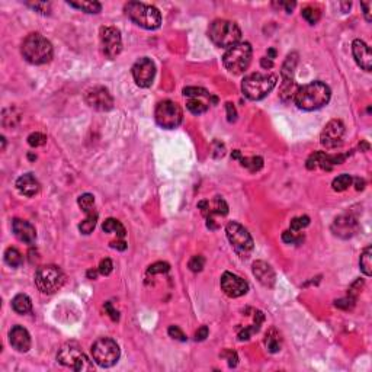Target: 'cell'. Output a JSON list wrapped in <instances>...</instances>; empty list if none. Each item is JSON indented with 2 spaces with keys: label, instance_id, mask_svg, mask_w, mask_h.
<instances>
[{
  "label": "cell",
  "instance_id": "cell-1",
  "mask_svg": "<svg viewBox=\"0 0 372 372\" xmlns=\"http://www.w3.org/2000/svg\"><path fill=\"white\" fill-rule=\"evenodd\" d=\"M331 92L326 83L323 82H311L298 88L294 101L299 109L302 111H315L328 104Z\"/></svg>",
  "mask_w": 372,
  "mask_h": 372
},
{
  "label": "cell",
  "instance_id": "cell-2",
  "mask_svg": "<svg viewBox=\"0 0 372 372\" xmlns=\"http://www.w3.org/2000/svg\"><path fill=\"white\" fill-rule=\"evenodd\" d=\"M21 53L28 63L40 66L51 61L54 51L51 43L41 34H31L24 40Z\"/></svg>",
  "mask_w": 372,
  "mask_h": 372
},
{
  "label": "cell",
  "instance_id": "cell-3",
  "mask_svg": "<svg viewBox=\"0 0 372 372\" xmlns=\"http://www.w3.org/2000/svg\"><path fill=\"white\" fill-rule=\"evenodd\" d=\"M208 38L221 48H231L240 43L241 40V31L237 24L227 21V19H215L212 24H209Z\"/></svg>",
  "mask_w": 372,
  "mask_h": 372
},
{
  "label": "cell",
  "instance_id": "cell-4",
  "mask_svg": "<svg viewBox=\"0 0 372 372\" xmlns=\"http://www.w3.org/2000/svg\"><path fill=\"white\" fill-rule=\"evenodd\" d=\"M127 16L144 30H157L162 24V15L157 8L140 3V2H128L125 5Z\"/></svg>",
  "mask_w": 372,
  "mask_h": 372
},
{
  "label": "cell",
  "instance_id": "cell-5",
  "mask_svg": "<svg viewBox=\"0 0 372 372\" xmlns=\"http://www.w3.org/2000/svg\"><path fill=\"white\" fill-rule=\"evenodd\" d=\"M278 77L275 75H263V73H253L244 77L241 83V90L244 96L250 101H260L273 90L276 86Z\"/></svg>",
  "mask_w": 372,
  "mask_h": 372
},
{
  "label": "cell",
  "instance_id": "cell-6",
  "mask_svg": "<svg viewBox=\"0 0 372 372\" xmlns=\"http://www.w3.org/2000/svg\"><path fill=\"white\" fill-rule=\"evenodd\" d=\"M252 53V45L249 43H238L225 51L223 57L224 67L233 75H241L250 66Z\"/></svg>",
  "mask_w": 372,
  "mask_h": 372
},
{
  "label": "cell",
  "instance_id": "cell-7",
  "mask_svg": "<svg viewBox=\"0 0 372 372\" xmlns=\"http://www.w3.org/2000/svg\"><path fill=\"white\" fill-rule=\"evenodd\" d=\"M225 233L228 241L231 243L234 252L237 253L240 259H247L250 253L253 252V238L250 236V233L241 225V224L231 221L227 224L225 227Z\"/></svg>",
  "mask_w": 372,
  "mask_h": 372
},
{
  "label": "cell",
  "instance_id": "cell-8",
  "mask_svg": "<svg viewBox=\"0 0 372 372\" xmlns=\"http://www.w3.org/2000/svg\"><path fill=\"white\" fill-rule=\"evenodd\" d=\"M64 272L56 265H47L37 269L35 283L43 294H54L64 285Z\"/></svg>",
  "mask_w": 372,
  "mask_h": 372
},
{
  "label": "cell",
  "instance_id": "cell-9",
  "mask_svg": "<svg viewBox=\"0 0 372 372\" xmlns=\"http://www.w3.org/2000/svg\"><path fill=\"white\" fill-rule=\"evenodd\" d=\"M57 360L61 365L69 366L75 371H89L92 369V363L88 356L83 353L82 347L75 342H69L61 346L57 353Z\"/></svg>",
  "mask_w": 372,
  "mask_h": 372
},
{
  "label": "cell",
  "instance_id": "cell-10",
  "mask_svg": "<svg viewBox=\"0 0 372 372\" xmlns=\"http://www.w3.org/2000/svg\"><path fill=\"white\" fill-rule=\"evenodd\" d=\"M119 355V346L111 337H102L98 339L96 342L92 344V356L93 360L102 366V368H111L118 362Z\"/></svg>",
  "mask_w": 372,
  "mask_h": 372
},
{
  "label": "cell",
  "instance_id": "cell-11",
  "mask_svg": "<svg viewBox=\"0 0 372 372\" xmlns=\"http://www.w3.org/2000/svg\"><path fill=\"white\" fill-rule=\"evenodd\" d=\"M156 122L166 130H173L178 128L183 119V112L180 106L172 101H163L156 106L154 112Z\"/></svg>",
  "mask_w": 372,
  "mask_h": 372
},
{
  "label": "cell",
  "instance_id": "cell-12",
  "mask_svg": "<svg viewBox=\"0 0 372 372\" xmlns=\"http://www.w3.org/2000/svg\"><path fill=\"white\" fill-rule=\"evenodd\" d=\"M183 95L188 99L186 101L188 109L195 115H201V114L207 112L209 105L217 102V98L212 96L208 90L202 89V88H185Z\"/></svg>",
  "mask_w": 372,
  "mask_h": 372
},
{
  "label": "cell",
  "instance_id": "cell-13",
  "mask_svg": "<svg viewBox=\"0 0 372 372\" xmlns=\"http://www.w3.org/2000/svg\"><path fill=\"white\" fill-rule=\"evenodd\" d=\"M198 208L201 209L202 215L207 218V225L211 230L218 228V224H215V217H224L228 214V205L221 196H214L211 201H201L198 204Z\"/></svg>",
  "mask_w": 372,
  "mask_h": 372
},
{
  "label": "cell",
  "instance_id": "cell-14",
  "mask_svg": "<svg viewBox=\"0 0 372 372\" xmlns=\"http://www.w3.org/2000/svg\"><path fill=\"white\" fill-rule=\"evenodd\" d=\"M99 38L105 57L115 59L122 50V38L119 30H117L115 27H102L99 32Z\"/></svg>",
  "mask_w": 372,
  "mask_h": 372
},
{
  "label": "cell",
  "instance_id": "cell-15",
  "mask_svg": "<svg viewBox=\"0 0 372 372\" xmlns=\"http://www.w3.org/2000/svg\"><path fill=\"white\" fill-rule=\"evenodd\" d=\"M85 101L96 111H111L114 108V98L104 86H95L85 92Z\"/></svg>",
  "mask_w": 372,
  "mask_h": 372
},
{
  "label": "cell",
  "instance_id": "cell-16",
  "mask_svg": "<svg viewBox=\"0 0 372 372\" xmlns=\"http://www.w3.org/2000/svg\"><path fill=\"white\" fill-rule=\"evenodd\" d=\"M344 124L340 119H333L324 127L323 133L320 135V143L326 149H336L342 146L343 137H344Z\"/></svg>",
  "mask_w": 372,
  "mask_h": 372
},
{
  "label": "cell",
  "instance_id": "cell-17",
  "mask_svg": "<svg viewBox=\"0 0 372 372\" xmlns=\"http://www.w3.org/2000/svg\"><path fill=\"white\" fill-rule=\"evenodd\" d=\"M156 76V66L149 57H143L135 61L133 66V77L137 86L140 88H150Z\"/></svg>",
  "mask_w": 372,
  "mask_h": 372
},
{
  "label": "cell",
  "instance_id": "cell-18",
  "mask_svg": "<svg viewBox=\"0 0 372 372\" xmlns=\"http://www.w3.org/2000/svg\"><path fill=\"white\" fill-rule=\"evenodd\" d=\"M221 289L227 297L238 298L247 294L249 283L231 272H224V275L221 276Z\"/></svg>",
  "mask_w": 372,
  "mask_h": 372
},
{
  "label": "cell",
  "instance_id": "cell-19",
  "mask_svg": "<svg viewBox=\"0 0 372 372\" xmlns=\"http://www.w3.org/2000/svg\"><path fill=\"white\" fill-rule=\"evenodd\" d=\"M357 230H359V224H357L356 218L349 214L339 215L331 224L333 234L340 238H350L356 234Z\"/></svg>",
  "mask_w": 372,
  "mask_h": 372
},
{
  "label": "cell",
  "instance_id": "cell-20",
  "mask_svg": "<svg viewBox=\"0 0 372 372\" xmlns=\"http://www.w3.org/2000/svg\"><path fill=\"white\" fill-rule=\"evenodd\" d=\"M352 53L356 64L365 72H371L372 69V54L371 48L365 44L362 40H355L352 43Z\"/></svg>",
  "mask_w": 372,
  "mask_h": 372
},
{
  "label": "cell",
  "instance_id": "cell-21",
  "mask_svg": "<svg viewBox=\"0 0 372 372\" xmlns=\"http://www.w3.org/2000/svg\"><path fill=\"white\" fill-rule=\"evenodd\" d=\"M12 231L18 240H21L22 243H27V244H32L37 238L35 227L25 220H19V218L14 220L12 221Z\"/></svg>",
  "mask_w": 372,
  "mask_h": 372
},
{
  "label": "cell",
  "instance_id": "cell-22",
  "mask_svg": "<svg viewBox=\"0 0 372 372\" xmlns=\"http://www.w3.org/2000/svg\"><path fill=\"white\" fill-rule=\"evenodd\" d=\"M9 340L18 352H28L31 347V336L28 330L22 326H14L9 331Z\"/></svg>",
  "mask_w": 372,
  "mask_h": 372
},
{
  "label": "cell",
  "instance_id": "cell-23",
  "mask_svg": "<svg viewBox=\"0 0 372 372\" xmlns=\"http://www.w3.org/2000/svg\"><path fill=\"white\" fill-rule=\"evenodd\" d=\"M253 275L256 276V279L262 283L263 286H268L272 288L275 285L276 281V276H275V272L270 265H268L266 262L263 260H256L253 263Z\"/></svg>",
  "mask_w": 372,
  "mask_h": 372
},
{
  "label": "cell",
  "instance_id": "cell-24",
  "mask_svg": "<svg viewBox=\"0 0 372 372\" xmlns=\"http://www.w3.org/2000/svg\"><path fill=\"white\" fill-rule=\"evenodd\" d=\"M16 189L25 196H35L40 192V182L32 173H27L16 180Z\"/></svg>",
  "mask_w": 372,
  "mask_h": 372
},
{
  "label": "cell",
  "instance_id": "cell-25",
  "mask_svg": "<svg viewBox=\"0 0 372 372\" xmlns=\"http://www.w3.org/2000/svg\"><path fill=\"white\" fill-rule=\"evenodd\" d=\"M85 214H86V218H85V221H82V223L79 224V230H80V233L82 234H90L93 230H95V227H96V223H98V217H99V214H98V211L96 208H92L89 211H85Z\"/></svg>",
  "mask_w": 372,
  "mask_h": 372
},
{
  "label": "cell",
  "instance_id": "cell-26",
  "mask_svg": "<svg viewBox=\"0 0 372 372\" xmlns=\"http://www.w3.org/2000/svg\"><path fill=\"white\" fill-rule=\"evenodd\" d=\"M12 307L18 314H28L32 310V301L27 294H18L12 299Z\"/></svg>",
  "mask_w": 372,
  "mask_h": 372
},
{
  "label": "cell",
  "instance_id": "cell-27",
  "mask_svg": "<svg viewBox=\"0 0 372 372\" xmlns=\"http://www.w3.org/2000/svg\"><path fill=\"white\" fill-rule=\"evenodd\" d=\"M72 8L80 9L86 14H99L102 11V5L99 2H92V0H82V2H67Z\"/></svg>",
  "mask_w": 372,
  "mask_h": 372
},
{
  "label": "cell",
  "instance_id": "cell-28",
  "mask_svg": "<svg viewBox=\"0 0 372 372\" xmlns=\"http://www.w3.org/2000/svg\"><path fill=\"white\" fill-rule=\"evenodd\" d=\"M265 344H266V347H268V350L270 353H276V352L281 350L282 340H281L279 333H278L275 328H272V330H269L268 331L266 339H265Z\"/></svg>",
  "mask_w": 372,
  "mask_h": 372
},
{
  "label": "cell",
  "instance_id": "cell-29",
  "mask_svg": "<svg viewBox=\"0 0 372 372\" xmlns=\"http://www.w3.org/2000/svg\"><path fill=\"white\" fill-rule=\"evenodd\" d=\"M102 230H104L105 233H114L119 238H124L125 234H127L125 227L119 223L118 220H115V218H108L104 223V225H102Z\"/></svg>",
  "mask_w": 372,
  "mask_h": 372
},
{
  "label": "cell",
  "instance_id": "cell-30",
  "mask_svg": "<svg viewBox=\"0 0 372 372\" xmlns=\"http://www.w3.org/2000/svg\"><path fill=\"white\" fill-rule=\"evenodd\" d=\"M359 266L360 270L363 272L365 276H371L372 275V249L371 246H368L362 254H360V259H359Z\"/></svg>",
  "mask_w": 372,
  "mask_h": 372
},
{
  "label": "cell",
  "instance_id": "cell-31",
  "mask_svg": "<svg viewBox=\"0 0 372 372\" xmlns=\"http://www.w3.org/2000/svg\"><path fill=\"white\" fill-rule=\"evenodd\" d=\"M5 262L12 268H19L24 263V257L16 247H9L5 252Z\"/></svg>",
  "mask_w": 372,
  "mask_h": 372
},
{
  "label": "cell",
  "instance_id": "cell-32",
  "mask_svg": "<svg viewBox=\"0 0 372 372\" xmlns=\"http://www.w3.org/2000/svg\"><path fill=\"white\" fill-rule=\"evenodd\" d=\"M240 163L243 167H246L250 172H257L263 167V159L259 156H252V157H240Z\"/></svg>",
  "mask_w": 372,
  "mask_h": 372
},
{
  "label": "cell",
  "instance_id": "cell-33",
  "mask_svg": "<svg viewBox=\"0 0 372 372\" xmlns=\"http://www.w3.org/2000/svg\"><path fill=\"white\" fill-rule=\"evenodd\" d=\"M298 56L294 53V54H289L286 61L283 63L282 66V76L283 80H292V73H294V69L297 66V59Z\"/></svg>",
  "mask_w": 372,
  "mask_h": 372
},
{
  "label": "cell",
  "instance_id": "cell-34",
  "mask_svg": "<svg viewBox=\"0 0 372 372\" xmlns=\"http://www.w3.org/2000/svg\"><path fill=\"white\" fill-rule=\"evenodd\" d=\"M352 182H353V179H352L350 175L343 173V175H339L337 178H334L333 183H331V186H333V189H334L336 192H343V191H346V189L352 185Z\"/></svg>",
  "mask_w": 372,
  "mask_h": 372
},
{
  "label": "cell",
  "instance_id": "cell-35",
  "mask_svg": "<svg viewBox=\"0 0 372 372\" xmlns=\"http://www.w3.org/2000/svg\"><path fill=\"white\" fill-rule=\"evenodd\" d=\"M301 15H302V18H304L310 25H315V24L318 22L320 16H321V12H320V9H318L317 6H307V8L302 9Z\"/></svg>",
  "mask_w": 372,
  "mask_h": 372
},
{
  "label": "cell",
  "instance_id": "cell-36",
  "mask_svg": "<svg viewBox=\"0 0 372 372\" xmlns=\"http://www.w3.org/2000/svg\"><path fill=\"white\" fill-rule=\"evenodd\" d=\"M310 224V218L307 215H302V217H295L291 220V231H301L302 228H305L307 225Z\"/></svg>",
  "mask_w": 372,
  "mask_h": 372
},
{
  "label": "cell",
  "instance_id": "cell-37",
  "mask_svg": "<svg viewBox=\"0 0 372 372\" xmlns=\"http://www.w3.org/2000/svg\"><path fill=\"white\" fill-rule=\"evenodd\" d=\"M47 143V135L41 133H34L28 137V144L31 147H41Z\"/></svg>",
  "mask_w": 372,
  "mask_h": 372
},
{
  "label": "cell",
  "instance_id": "cell-38",
  "mask_svg": "<svg viewBox=\"0 0 372 372\" xmlns=\"http://www.w3.org/2000/svg\"><path fill=\"white\" fill-rule=\"evenodd\" d=\"M30 8H32L34 11H37L38 14H43V15H50L51 12V5L47 3V2H35V3H27Z\"/></svg>",
  "mask_w": 372,
  "mask_h": 372
},
{
  "label": "cell",
  "instance_id": "cell-39",
  "mask_svg": "<svg viewBox=\"0 0 372 372\" xmlns=\"http://www.w3.org/2000/svg\"><path fill=\"white\" fill-rule=\"evenodd\" d=\"M204 265H205V259L202 256H194L188 263V266L192 272H201L204 269Z\"/></svg>",
  "mask_w": 372,
  "mask_h": 372
},
{
  "label": "cell",
  "instance_id": "cell-40",
  "mask_svg": "<svg viewBox=\"0 0 372 372\" xmlns=\"http://www.w3.org/2000/svg\"><path fill=\"white\" fill-rule=\"evenodd\" d=\"M169 263H166V262H156V263H153L151 266L149 268L150 275H156V273H166V272H169Z\"/></svg>",
  "mask_w": 372,
  "mask_h": 372
},
{
  "label": "cell",
  "instance_id": "cell-41",
  "mask_svg": "<svg viewBox=\"0 0 372 372\" xmlns=\"http://www.w3.org/2000/svg\"><path fill=\"white\" fill-rule=\"evenodd\" d=\"M355 301H356V298L352 297V295H347L343 299L336 301V307H340V308H344V310H350L355 305Z\"/></svg>",
  "mask_w": 372,
  "mask_h": 372
},
{
  "label": "cell",
  "instance_id": "cell-42",
  "mask_svg": "<svg viewBox=\"0 0 372 372\" xmlns=\"http://www.w3.org/2000/svg\"><path fill=\"white\" fill-rule=\"evenodd\" d=\"M167 331H169V336H170V337H173V339H176V340H180V342H186L185 333H183L178 326H170Z\"/></svg>",
  "mask_w": 372,
  "mask_h": 372
},
{
  "label": "cell",
  "instance_id": "cell-43",
  "mask_svg": "<svg viewBox=\"0 0 372 372\" xmlns=\"http://www.w3.org/2000/svg\"><path fill=\"white\" fill-rule=\"evenodd\" d=\"M302 236H295L294 231H283L282 240L285 243H291V244H298L302 241Z\"/></svg>",
  "mask_w": 372,
  "mask_h": 372
},
{
  "label": "cell",
  "instance_id": "cell-44",
  "mask_svg": "<svg viewBox=\"0 0 372 372\" xmlns=\"http://www.w3.org/2000/svg\"><path fill=\"white\" fill-rule=\"evenodd\" d=\"M112 269H114V265H112V260L111 259H104L102 262H101V265H99V273L101 275H105V276H108L111 272H112Z\"/></svg>",
  "mask_w": 372,
  "mask_h": 372
},
{
  "label": "cell",
  "instance_id": "cell-45",
  "mask_svg": "<svg viewBox=\"0 0 372 372\" xmlns=\"http://www.w3.org/2000/svg\"><path fill=\"white\" fill-rule=\"evenodd\" d=\"M221 356L225 357V359L228 360V366H230V368H234V366L237 365L238 357L237 353H236L234 350H225V352L221 353Z\"/></svg>",
  "mask_w": 372,
  "mask_h": 372
},
{
  "label": "cell",
  "instance_id": "cell-46",
  "mask_svg": "<svg viewBox=\"0 0 372 372\" xmlns=\"http://www.w3.org/2000/svg\"><path fill=\"white\" fill-rule=\"evenodd\" d=\"M225 108H227V117H228V121H230V122H234V121L237 119V111H236L234 105L231 104V102H227V104H225Z\"/></svg>",
  "mask_w": 372,
  "mask_h": 372
},
{
  "label": "cell",
  "instance_id": "cell-47",
  "mask_svg": "<svg viewBox=\"0 0 372 372\" xmlns=\"http://www.w3.org/2000/svg\"><path fill=\"white\" fill-rule=\"evenodd\" d=\"M105 311L109 314V317H111L114 321H118L119 320V313L112 307V302H105Z\"/></svg>",
  "mask_w": 372,
  "mask_h": 372
},
{
  "label": "cell",
  "instance_id": "cell-48",
  "mask_svg": "<svg viewBox=\"0 0 372 372\" xmlns=\"http://www.w3.org/2000/svg\"><path fill=\"white\" fill-rule=\"evenodd\" d=\"M208 337V327L207 326H202L201 328H198V331L195 333V340L196 342H202Z\"/></svg>",
  "mask_w": 372,
  "mask_h": 372
},
{
  "label": "cell",
  "instance_id": "cell-49",
  "mask_svg": "<svg viewBox=\"0 0 372 372\" xmlns=\"http://www.w3.org/2000/svg\"><path fill=\"white\" fill-rule=\"evenodd\" d=\"M111 247L112 249H118V250H125L127 249V243L125 241H111Z\"/></svg>",
  "mask_w": 372,
  "mask_h": 372
},
{
  "label": "cell",
  "instance_id": "cell-50",
  "mask_svg": "<svg viewBox=\"0 0 372 372\" xmlns=\"http://www.w3.org/2000/svg\"><path fill=\"white\" fill-rule=\"evenodd\" d=\"M260 66L263 67V69H272L273 67V61L272 60L266 59V57H263V59L260 60Z\"/></svg>",
  "mask_w": 372,
  "mask_h": 372
},
{
  "label": "cell",
  "instance_id": "cell-51",
  "mask_svg": "<svg viewBox=\"0 0 372 372\" xmlns=\"http://www.w3.org/2000/svg\"><path fill=\"white\" fill-rule=\"evenodd\" d=\"M360 6L363 8V14H365V18H366V21L368 22H371V16H369V3H360Z\"/></svg>",
  "mask_w": 372,
  "mask_h": 372
},
{
  "label": "cell",
  "instance_id": "cell-52",
  "mask_svg": "<svg viewBox=\"0 0 372 372\" xmlns=\"http://www.w3.org/2000/svg\"><path fill=\"white\" fill-rule=\"evenodd\" d=\"M98 272H99V270H96V269H90V270H88V278H89V279H96Z\"/></svg>",
  "mask_w": 372,
  "mask_h": 372
},
{
  "label": "cell",
  "instance_id": "cell-53",
  "mask_svg": "<svg viewBox=\"0 0 372 372\" xmlns=\"http://www.w3.org/2000/svg\"><path fill=\"white\" fill-rule=\"evenodd\" d=\"M355 185H356L357 191H360V189H363V185H365V182H363L362 179L356 178V179H355Z\"/></svg>",
  "mask_w": 372,
  "mask_h": 372
},
{
  "label": "cell",
  "instance_id": "cell-54",
  "mask_svg": "<svg viewBox=\"0 0 372 372\" xmlns=\"http://www.w3.org/2000/svg\"><path fill=\"white\" fill-rule=\"evenodd\" d=\"M268 54H269V56H270V57H269V59H273V57H275V56H276V53H275V50H269V51H268Z\"/></svg>",
  "mask_w": 372,
  "mask_h": 372
}]
</instances>
